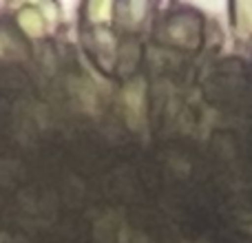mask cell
I'll list each match as a JSON object with an SVG mask.
<instances>
[{
    "instance_id": "3957f363",
    "label": "cell",
    "mask_w": 252,
    "mask_h": 243,
    "mask_svg": "<svg viewBox=\"0 0 252 243\" xmlns=\"http://www.w3.org/2000/svg\"><path fill=\"white\" fill-rule=\"evenodd\" d=\"M91 16L93 20H111V2H93Z\"/></svg>"
},
{
    "instance_id": "7a4b0ae2",
    "label": "cell",
    "mask_w": 252,
    "mask_h": 243,
    "mask_svg": "<svg viewBox=\"0 0 252 243\" xmlns=\"http://www.w3.org/2000/svg\"><path fill=\"white\" fill-rule=\"evenodd\" d=\"M18 22H20V27L25 29V33L31 35V38H38V35H42V31H44L40 13L31 11V9H25V11L20 13V18H18Z\"/></svg>"
},
{
    "instance_id": "6da1fadb",
    "label": "cell",
    "mask_w": 252,
    "mask_h": 243,
    "mask_svg": "<svg viewBox=\"0 0 252 243\" xmlns=\"http://www.w3.org/2000/svg\"><path fill=\"white\" fill-rule=\"evenodd\" d=\"M126 111H128V120L133 126H139L137 122H144V82L130 84L124 91Z\"/></svg>"
}]
</instances>
